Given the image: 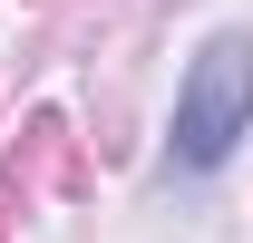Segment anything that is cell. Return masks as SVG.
Returning <instances> with one entry per match:
<instances>
[{"instance_id": "cell-1", "label": "cell", "mask_w": 253, "mask_h": 243, "mask_svg": "<svg viewBox=\"0 0 253 243\" xmlns=\"http://www.w3.org/2000/svg\"><path fill=\"white\" fill-rule=\"evenodd\" d=\"M234 136H253V39L224 30L205 39V59L185 68V88H175V165L205 175L234 156Z\"/></svg>"}]
</instances>
